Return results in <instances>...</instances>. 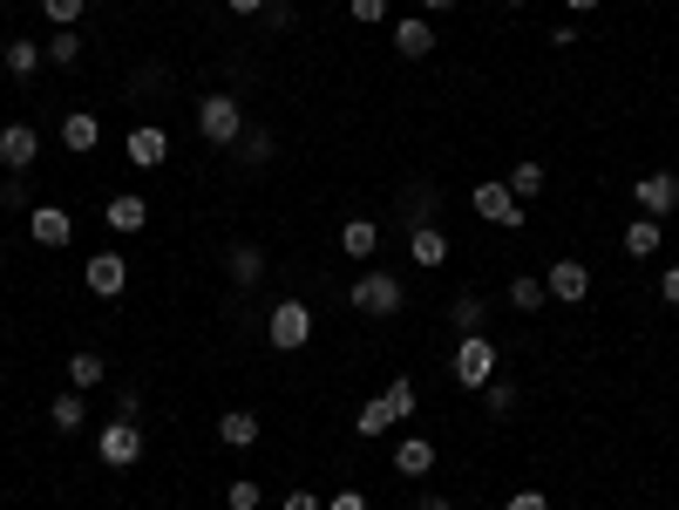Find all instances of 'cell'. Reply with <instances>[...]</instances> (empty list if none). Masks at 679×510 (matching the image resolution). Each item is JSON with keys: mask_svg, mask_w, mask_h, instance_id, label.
Here are the masks:
<instances>
[{"mask_svg": "<svg viewBox=\"0 0 679 510\" xmlns=\"http://www.w3.org/2000/svg\"><path fill=\"white\" fill-rule=\"evenodd\" d=\"M218 443H224V449H252V443H259V415H252V409H224V415H218Z\"/></svg>", "mask_w": 679, "mask_h": 510, "instance_id": "cell-17", "label": "cell"}, {"mask_svg": "<svg viewBox=\"0 0 679 510\" xmlns=\"http://www.w3.org/2000/svg\"><path fill=\"white\" fill-rule=\"evenodd\" d=\"M469 211L483 218V225H503V231H524V218H530L524 205L510 198V184H475L469 191Z\"/></svg>", "mask_w": 679, "mask_h": 510, "instance_id": "cell-5", "label": "cell"}, {"mask_svg": "<svg viewBox=\"0 0 679 510\" xmlns=\"http://www.w3.org/2000/svg\"><path fill=\"white\" fill-rule=\"evenodd\" d=\"M510 510H550V497H544V490H516Z\"/></svg>", "mask_w": 679, "mask_h": 510, "instance_id": "cell-38", "label": "cell"}, {"mask_svg": "<svg viewBox=\"0 0 679 510\" xmlns=\"http://www.w3.org/2000/svg\"><path fill=\"white\" fill-rule=\"evenodd\" d=\"M503 8H530V0H503Z\"/></svg>", "mask_w": 679, "mask_h": 510, "instance_id": "cell-47", "label": "cell"}, {"mask_svg": "<svg viewBox=\"0 0 679 510\" xmlns=\"http://www.w3.org/2000/svg\"><path fill=\"white\" fill-rule=\"evenodd\" d=\"M0 205H8V211H14V205H28V184H21V177H8V184H0Z\"/></svg>", "mask_w": 679, "mask_h": 510, "instance_id": "cell-39", "label": "cell"}, {"mask_svg": "<svg viewBox=\"0 0 679 510\" xmlns=\"http://www.w3.org/2000/svg\"><path fill=\"white\" fill-rule=\"evenodd\" d=\"M102 225L130 239V231H143V225H150V198H136V191H116V198L102 205Z\"/></svg>", "mask_w": 679, "mask_h": 510, "instance_id": "cell-13", "label": "cell"}, {"mask_svg": "<svg viewBox=\"0 0 679 510\" xmlns=\"http://www.w3.org/2000/svg\"><path fill=\"white\" fill-rule=\"evenodd\" d=\"M483 402H490L496 415H510V409H516V381H490V388H483Z\"/></svg>", "mask_w": 679, "mask_h": 510, "instance_id": "cell-35", "label": "cell"}, {"mask_svg": "<svg viewBox=\"0 0 679 510\" xmlns=\"http://www.w3.org/2000/svg\"><path fill=\"white\" fill-rule=\"evenodd\" d=\"M394 48H402L408 62H421V55L435 48V28H428L421 14H408V21H394Z\"/></svg>", "mask_w": 679, "mask_h": 510, "instance_id": "cell-20", "label": "cell"}, {"mask_svg": "<svg viewBox=\"0 0 679 510\" xmlns=\"http://www.w3.org/2000/svg\"><path fill=\"white\" fill-rule=\"evenodd\" d=\"M449 368H456L462 388H475V395H483V388L496 381V340H490V334H462V347H456Z\"/></svg>", "mask_w": 679, "mask_h": 510, "instance_id": "cell-4", "label": "cell"}, {"mask_svg": "<svg viewBox=\"0 0 679 510\" xmlns=\"http://www.w3.org/2000/svg\"><path fill=\"white\" fill-rule=\"evenodd\" d=\"M42 55H48L55 68H68L75 55H83V42H75V28H55V34H48V42H42Z\"/></svg>", "mask_w": 679, "mask_h": 510, "instance_id": "cell-30", "label": "cell"}, {"mask_svg": "<svg viewBox=\"0 0 679 510\" xmlns=\"http://www.w3.org/2000/svg\"><path fill=\"white\" fill-rule=\"evenodd\" d=\"M394 469H402V477H428V469H435V443L428 436H402V443H394Z\"/></svg>", "mask_w": 679, "mask_h": 510, "instance_id": "cell-18", "label": "cell"}, {"mask_svg": "<svg viewBox=\"0 0 679 510\" xmlns=\"http://www.w3.org/2000/svg\"><path fill=\"white\" fill-rule=\"evenodd\" d=\"M68 381H75V395H89V388L109 381V361L96 355V347H75V355H68Z\"/></svg>", "mask_w": 679, "mask_h": 510, "instance_id": "cell-15", "label": "cell"}, {"mask_svg": "<svg viewBox=\"0 0 679 510\" xmlns=\"http://www.w3.org/2000/svg\"><path fill=\"white\" fill-rule=\"evenodd\" d=\"M387 14V0H353V21H361V28H374Z\"/></svg>", "mask_w": 679, "mask_h": 510, "instance_id": "cell-36", "label": "cell"}, {"mask_svg": "<svg viewBox=\"0 0 679 510\" xmlns=\"http://www.w3.org/2000/svg\"><path fill=\"white\" fill-rule=\"evenodd\" d=\"M625 252H632V259H653V252H659V218H632V225H625Z\"/></svg>", "mask_w": 679, "mask_h": 510, "instance_id": "cell-25", "label": "cell"}, {"mask_svg": "<svg viewBox=\"0 0 679 510\" xmlns=\"http://www.w3.org/2000/svg\"><path fill=\"white\" fill-rule=\"evenodd\" d=\"M83 8H89V0H42L48 28H75V21H83Z\"/></svg>", "mask_w": 679, "mask_h": 510, "instance_id": "cell-34", "label": "cell"}, {"mask_svg": "<svg viewBox=\"0 0 679 510\" xmlns=\"http://www.w3.org/2000/svg\"><path fill=\"white\" fill-rule=\"evenodd\" d=\"M408 286L394 280V272H361L353 280V313H368V321H387V313H402Z\"/></svg>", "mask_w": 679, "mask_h": 510, "instance_id": "cell-3", "label": "cell"}, {"mask_svg": "<svg viewBox=\"0 0 679 510\" xmlns=\"http://www.w3.org/2000/svg\"><path fill=\"white\" fill-rule=\"evenodd\" d=\"M327 510H368V497H361V490H340V497H333Z\"/></svg>", "mask_w": 679, "mask_h": 510, "instance_id": "cell-40", "label": "cell"}, {"mask_svg": "<svg viewBox=\"0 0 679 510\" xmlns=\"http://www.w3.org/2000/svg\"><path fill=\"white\" fill-rule=\"evenodd\" d=\"M96 456H102L109 469H136V463H143V428H136V422H123V415H116V422H102Z\"/></svg>", "mask_w": 679, "mask_h": 510, "instance_id": "cell-6", "label": "cell"}, {"mask_svg": "<svg viewBox=\"0 0 679 510\" xmlns=\"http://www.w3.org/2000/svg\"><path fill=\"white\" fill-rule=\"evenodd\" d=\"M116 415H123V422H136V415H143V395H136V388H123V395H116Z\"/></svg>", "mask_w": 679, "mask_h": 510, "instance_id": "cell-37", "label": "cell"}, {"mask_svg": "<svg viewBox=\"0 0 679 510\" xmlns=\"http://www.w3.org/2000/svg\"><path fill=\"white\" fill-rule=\"evenodd\" d=\"M402 225L415 231V225H435V184H408L402 191Z\"/></svg>", "mask_w": 679, "mask_h": 510, "instance_id": "cell-21", "label": "cell"}, {"mask_svg": "<svg viewBox=\"0 0 679 510\" xmlns=\"http://www.w3.org/2000/svg\"><path fill=\"white\" fill-rule=\"evenodd\" d=\"M544 300H550V293H544V280H530V272H524V280H510V306H516V313H537Z\"/></svg>", "mask_w": 679, "mask_h": 510, "instance_id": "cell-31", "label": "cell"}, {"mask_svg": "<svg viewBox=\"0 0 679 510\" xmlns=\"http://www.w3.org/2000/svg\"><path fill=\"white\" fill-rule=\"evenodd\" d=\"M34 156H42V130H34V123H8V130H0V164H8V177H28Z\"/></svg>", "mask_w": 679, "mask_h": 510, "instance_id": "cell-8", "label": "cell"}, {"mask_svg": "<svg viewBox=\"0 0 679 510\" xmlns=\"http://www.w3.org/2000/svg\"><path fill=\"white\" fill-rule=\"evenodd\" d=\"M544 293H550L557 306H578V300L591 293V265H584V259H550V272H544Z\"/></svg>", "mask_w": 679, "mask_h": 510, "instance_id": "cell-7", "label": "cell"}, {"mask_svg": "<svg viewBox=\"0 0 679 510\" xmlns=\"http://www.w3.org/2000/svg\"><path fill=\"white\" fill-rule=\"evenodd\" d=\"M449 321H456V334H483L490 313H483V300H475V293H462V300L449 306Z\"/></svg>", "mask_w": 679, "mask_h": 510, "instance_id": "cell-27", "label": "cell"}, {"mask_svg": "<svg viewBox=\"0 0 679 510\" xmlns=\"http://www.w3.org/2000/svg\"><path fill=\"white\" fill-rule=\"evenodd\" d=\"M374 246H381V225L374 218H347L340 225V252L347 259H374Z\"/></svg>", "mask_w": 679, "mask_h": 510, "instance_id": "cell-19", "label": "cell"}, {"mask_svg": "<svg viewBox=\"0 0 679 510\" xmlns=\"http://www.w3.org/2000/svg\"><path fill=\"white\" fill-rule=\"evenodd\" d=\"M62 143H68L75 156H89V150L102 143V123H96L89 109H68V116H62Z\"/></svg>", "mask_w": 679, "mask_h": 510, "instance_id": "cell-16", "label": "cell"}, {"mask_svg": "<svg viewBox=\"0 0 679 510\" xmlns=\"http://www.w3.org/2000/svg\"><path fill=\"white\" fill-rule=\"evenodd\" d=\"M387 428H394V409H387L381 395H374L361 415H353V436H368V443H374V436H387Z\"/></svg>", "mask_w": 679, "mask_h": 510, "instance_id": "cell-26", "label": "cell"}, {"mask_svg": "<svg viewBox=\"0 0 679 510\" xmlns=\"http://www.w3.org/2000/svg\"><path fill=\"white\" fill-rule=\"evenodd\" d=\"M42 42H21V34H14V42H8V75H14V83H28V75H42Z\"/></svg>", "mask_w": 679, "mask_h": 510, "instance_id": "cell-22", "label": "cell"}, {"mask_svg": "<svg viewBox=\"0 0 679 510\" xmlns=\"http://www.w3.org/2000/svg\"><path fill=\"white\" fill-rule=\"evenodd\" d=\"M632 198H638V211H646V218H672V205H679V177H672V171H653V177L632 184Z\"/></svg>", "mask_w": 679, "mask_h": 510, "instance_id": "cell-11", "label": "cell"}, {"mask_svg": "<svg viewBox=\"0 0 679 510\" xmlns=\"http://www.w3.org/2000/svg\"><path fill=\"white\" fill-rule=\"evenodd\" d=\"M415 510H449V497H421V503H415Z\"/></svg>", "mask_w": 679, "mask_h": 510, "instance_id": "cell-45", "label": "cell"}, {"mask_svg": "<svg viewBox=\"0 0 679 510\" xmlns=\"http://www.w3.org/2000/svg\"><path fill=\"white\" fill-rule=\"evenodd\" d=\"M672 355H679V347H672Z\"/></svg>", "mask_w": 679, "mask_h": 510, "instance_id": "cell-48", "label": "cell"}, {"mask_svg": "<svg viewBox=\"0 0 679 510\" xmlns=\"http://www.w3.org/2000/svg\"><path fill=\"white\" fill-rule=\"evenodd\" d=\"M231 14H265V0H224Z\"/></svg>", "mask_w": 679, "mask_h": 510, "instance_id": "cell-43", "label": "cell"}, {"mask_svg": "<svg viewBox=\"0 0 679 510\" xmlns=\"http://www.w3.org/2000/svg\"><path fill=\"white\" fill-rule=\"evenodd\" d=\"M83 280H89V293H96V300H116V293L130 286V259H123V252H89Z\"/></svg>", "mask_w": 679, "mask_h": 510, "instance_id": "cell-10", "label": "cell"}, {"mask_svg": "<svg viewBox=\"0 0 679 510\" xmlns=\"http://www.w3.org/2000/svg\"><path fill=\"white\" fill-rule=\"evenodd\" d=\"M197 137H205L211 150H231L238 137H245V109H238V96H197Z\"/></svg>", "mask_w": 679, "mask_h": 510, "instance_id": "cell-1", "label": "cell"}, {"mask_svg": "<svg viewBox=\"0 0 679 510\" xmlns=\"http://www.w3.org/2000/svg\"><path fill=\"white\" fill-rule=\"evenodd\" d=\"M456 8V0H421V14H449Z\"/></svg>", "mask_w": 679, "mask_h": 510, "instance_id": "cell-44", "label": "cell"}, {"mask_svg": "<svg viewBox=\"0 0 679 510\" xmlns=\"http://www.w3.org/2000/svg\"><path fill=\"white\" fill-rule=\"evenodd\" d=\"M265 340L278 347V355H299V347L313 340V306H306V300H278V306L265 313Z\"/></svg>", "mask_w": 679, "mask_h": 510, "instance_id": "cell-2", "label": "cell"}, {"mask_svg": "<svg viewBox=\"0 0 679 510\" xmlns=\"http://www.w3.org/2000/svg\"><path fill=\"white\" fill-rule=\"evenodd\" d=\"M544 191V164H516L510 171V198H537Z\"/></svg>", "mask_w": 679, "mask_h": 510, "instance_id": "cell-33", "label": "cell"}, {"mask_svg": "<svg viewBox=\"0 0 679 510\" xmlns=\"http://www.w3.org/2000/svg\"><path fill=\"white\" fill-rule=\"evenodd\" d=\"M238 164H272V130H245V137H238Z\"/></svg>", "mask_w": 679, "mask_h": 510, "instance_id": "cell-29", "label": "cell"}, {"mask_svg": "<svg viewBox=\"0 0 679 510\" xmlns=\"http://www.w3.org/2000/svg\"><path fill=\"white\" fill-rule=\"evenodd\" d=\"M565 8H571V14H591V8H598V0H565Z\"/></svg>", "mask_w": 679, "mask_h": 510, "instance_id": "cell-46", "label": "cell"}, {"mask_svg": "<svg viewBox=\"0 0 679 510\" xmlns=\"http://www.w3.org/2000/svg\"><path fill=\"white\" fill-rule=\"evenodd\" d=\"M659 293H666V306H679V265H666V280H659Z\"/></svg>", "mask_w": 679, "mask_h": 510, "instance_id": "cell-41", "label": "cell"}, {"mask_svg": "<svg viewBox=\"0 0 679 510\" xmlns=\"http://www.w3.org/2000/svg\"><path fill=\"white\" fill-rule=\"evenodd\" d=\"M265 280V252L259 246H231V286H259Z\"/></svg>", "mask_w": 679, "mask_h": 510, "instance_id": "cell-24", "label": "cell"}, {"mask_svg": "<svg viewBox=\"0 0 679 510\" xmlns=\"http://www.w3.org/2000/svg\"><path fill=\"white\" fill-rule=\"evenodd\" d=\"M286 510H327V503H319L313 490H293V497H286Z\"/></svg>", "mask_w": 679, "mask_h": 510, "instance_id": "cell-42", "label": "cell"}, {"mask_svg": "<svg viewBox=\"0 0 679 510\" xmlns=\"http://www.w3.org/2000/svg\"><path fill=\"white\" fill-rule=\"evenodd\" d=\"M408 259L428 265V272L449 265V231H442V225H415V231H408Z\"/></svg>", "mask_w": 679, "mask_h": 510, "instance_id": "cell-14", "label": "cell"}, {"mask_svg": "<svg viewBox=\"0 0 679 510\" xmlns=\"http://www.w3.org/2000/svg\"><path fill=\"white\" fill-rule=\"evenodd\" d=\"M48 422L62 428V436H75V428L89 422V402H83V395H75V388H68V395H55V402H48Z\"/></svg>", "mask_w": 679, "mask_h": 510, "instance_id": "cell-23", "label": "cell"}, {"mask_svg": "<svg viewBox=\"0 0 679 510\" xmlns=\"http://www.w3.org/2000/svg\"><path fill=\"white\" fill-rule=\"evenodd\" d=\"M381 402H387V409H394V422H408V415H415V402H421V395H415V381H408V375H394V381H387V395H381Z\"/></svg>", "mask_w": 679, "mask_h": 510, "instance_id": "cell-28", "label": "cell"}, {"mask_svg": "<svg viewBox=\"0 0 679 510\" xmlns=\"http://www.w3.org/2000/svg\"><path fill=\"white\" fill-rule=\"evenodd\" d=\"M28 239L42 246V252H62V246L75 239V218H68L62 205H34V211H28Z\"/></svg>", "mask_w": 679, "mask_h": 510, "instance_id": "cell-9", "label": "cell"}, {"mask_svg": "<svg viewBox=\"0 0 679 510\" xmlns=\"http://www.w3.org/2000/svg\"><path fill=\"white\" fill-rule=\"evenodd\" d=\"M224 503H231V510H259V503H265V490H259V477H231V490H224Z\"/></svg>", "mask_w": 679, "mask_h": 510, "instance_id": "cell-32", "label": "cell"}, {"mask_svg": "<svg viewBox=\"0 0 679 510\" xmlns=\"http://www.w3.org/2000/svg\"><path fill=\"white\" fill-rule=\"evenodd\" d=\"M123 156H130L136 171H156V164H164V156H171V137L156 130V123H136V130L123 137Z\"/></svg>", "mask_w": 679, "mask_h": 510, "instance_id": "cell-12", "label": "cell"}]
</instances>
